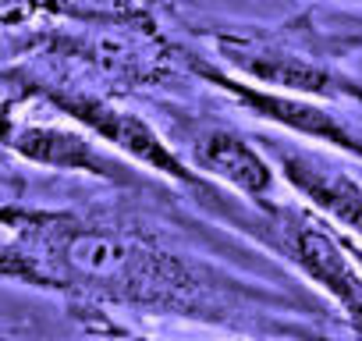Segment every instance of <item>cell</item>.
I'll return each mask as SVG.
<instances>
[{
	"label": "cell",
	"instance_id": "52a82bcc",
	"mask_svg": "<svg viewBox=\"0 0 362 341\" xmlns=\"http://www.w3.org/2000/svg\"><path fill=\"white\" fill-rule=\"evenodd\" d=\"M256 142L274 160L281 182L298 196V203H305L337 231L362 238V182L341 160L284 135H256Z\"/></svg>",
	"mask_w": 362,
	"mask_h": 341
},
{
	"label": "cell",
	"instance_id": "6da1fadb",
	"mask_svg": "<svg viewBox=\"0 0 362 341\" xmlns=\"http://www.w3.org/2000/svg\"><path fill=\"white\" fill-rule=\"evenodd\" d=\"M0 270L40 291H57L86 309L174 316L252 337H305V302L256 288L231 270L181 253L132 217L4 207Z\"/></svg>",
	"mask_w": 362,
	"mask_h": 341
},
{
	"label": "cell",
	"instance_id": "9c48e42d",
	"mask_svg": "<svg viewBox=\"0 0 362 341\" xmlns=\"http://www.w3.org/2000/svg\"><path fill=\"white\" fill-rule=\"evenodd\" d=\"M36 15L93 25V29H117V33H156L149 8L139 0H4V25L18 29L29 25Z\"/></svg>",
	"mask_w": 362,
	"mask_h": 341
},
{
	"label": "cell",
	"instance_id": "7a4b0ae2",
	"mask_svg": "<svg viewBox=\"0 0 362 341\" xmlns=\"http://www.w3.org/2000/svg\"><path fill=\"white\" fill-rule=\"evenodd\" d=\"M206 36L221 64L245 82L323 103H362V82L344 71L337 43L309 18H288L281 25H224Z\"/></svg>",
	"mask_w": 362,
	"mask_h": 341
},
{
	"label": "cell",
	"instance_id": "30bf717a",
	"mask_svg": "<svg viewBox=\"0 0 362 341\" xmlns=\"http://www.w3.org/2000/svg\"><path fill=\"white\" fill-rule=\"evenodd\" d=\"M344 235V231H341ZM344 245H348V253H351V260L358 263V270H362V238H355V235H344Z\"/></svg>",
	"mask_w": 362,
	"mask_h": 341
},
{
	"label": "cell",
	"instance_id": "8992f818",
	"mask_svg": "<svg viewBox=\"0 0 362 341\" xmlns=\"http://www.w3.org/2000/svg\"><path fill=\"white\" fill-rule=\"evenodd\" d=\"M4 146L22 156L25 163L68 170V175H86L96 182H107L114 189H142V170L103 146L93 132L82 125H61V121H22L18 114H8V139Z\"/></svg>",
	"mask_w": 362,
	"mask_h": 341
},
{
	"label": "cell",
	"instance_id": "277c9868",
	"mask_svg": "<svg viewBox=\"0 0 362 341\" xmlns=\"http://www.w3.org/2000/svg\"><path fill=\"white\" fill-rule=\"evenodd\" d=\"M25 100H43L50 103L57 114H64L71 125H82L86 132H93L100 142H107L114 153H121L124 160H132L135 167H146L153 175L170 178L181 189H192L196 196H203L210 207L224 203V189L214 185L210 178H203L199 170L181 156L177 146H170L167 135H160L153 128V121H146L135 110L117 107L107 96H96L82 86H68V82H54L47 75H29L25 71Z\"/></svg>",
	"mask_w": 362,
	"mask_h": 341
},
{
	"label": "cell",
	"instance_id": "ba28073f",
	"mask_svg": "<svg viewBox=\"0 0 362 341\" xmlns=\"http://www.w3.org/2000/svg\"><path fill=\"white\" fill-rule=\"evenodd\" d=\"M177 142L203 178L238 192L249 207L270 210L281 203V175L256 139L228 125H189Z\"/></svg>",
	"mask_w": 362,
	"mask_h": 341
},
{
	"label": "cell",
	"instance_id": "3957f363",
	"mask_svg": "<svg viewBox=\"0 0 362 341\" xmlns=\"http://www.w3.org/2000/svg\"><path fill=\"white\" fill-rule=\"evenodd\" d=\"M224 214L235 228L249 231L259 245H267L288 267H295L302 281L323 291L341 309L344 323L362 334V270L351 260L344 235L334 224L316 217L305 203H288V200H281L270 210L256 207L238 210L228 200Z\"/></svg>",
	"mask_w": 362,
	"mask_h": 341
},
{
	"label": "cell",
	"instance_id": "5b68a950",
	"mask_svg": "<svg viewBox=\"0 0 362 341\" xmlns=\"http://www.w3.org/2000/svg\"><path fill=\"white\" fill-rule=\"evenodd\" d=\"M181 61H185V68L203 86H214L217 93L231 96L256 121L277 125L284 135L330 146V149H337V153H344V156H351V160L362 163V132L348 117L334 114L323 100L295 96V93H281V89H267V86L245 82V79L231 75L224 64H214L210 57H199V54H185Z\"/></svg>",
	"mask_w": 362,
	"mask_h": 341
}]
</instances>
